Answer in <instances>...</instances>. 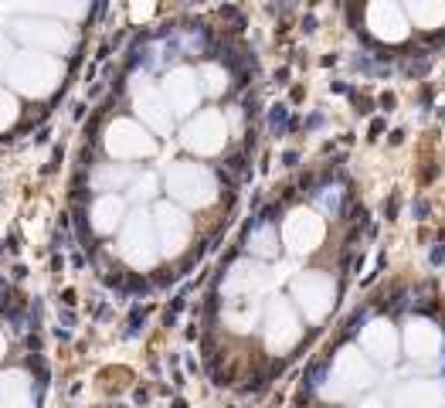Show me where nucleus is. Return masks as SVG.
Listing matches in <instances>:
<instances>
[{
    "label": "nucleus",
    "mask_w": 445,
    "mask_h": 408,
    "mask_svg": "<svg viewBox=\"0 0 445 408\" xmlns=\"http://www.w3.org/2000/svg\"><path fill=\"white\" fill-rule=\"evenodd\" d=\"M374 361L360 354V347H340L333 354L326 381L320 385V402L323 405H350V402H357V395L374 388Z\"/></svg>",
    "instance_id": "1"
},
{
    "label": "nucleus",
    "mask_w": 445,
    "mask_h": 408,
    "mask_svg": "<svg viewBox=\"0 0 445 408\" xmlns=\"http://www.w3.org/2000/svg\"><path fill=\"white\" fill-rule=\"evenodd\" d=\"M65 79V65L62 58L52 55H37V51H18L14 62L7 65V82L18 89L28 99H45Z\"/></svg>",
    "instance_id": "2"
},
{
    "label": "nucleus",
    "mask_w": 445,
    "mask_h": 408,
    "mask_svg": "<svg viewBox=\"0 0 445 408\" xmlns=\"http://www.w3.org/2000/svg\"><path fill=\"white\" fill-rule=\"evenodd\" d=\"M163 191L171 194L177 208H207L218 198V177L207 164L197 160H177L167 167L163 177Z\"/></svg>",
    "instance_id": "3"
},
{
    "label": "nucleus",
    "mask_w": 445,
    "mask_h": 408,
    "mask_svg": "<svg viewBox=\"0 0 445 408\" xmlns=\"http://www.w3.org/2000/svg\"><path fill=\"white\" fill-rule=\"evenodd\" d=\"M116 252L129 269H154L160 262V242H156V228H154V215L146 208H139L133 215H126L116 238Z\"/></svg>",
    "instance_id": "4"
},
{
    "label": "nucleus",
    "mask_w": 445,
    "mask_h": 408,
    "mask_svg": "<svg viewBox=\"0 0 445 408\" xmlns=\"http://www.w3.org/2000/svg\"><path fill=\"white\" fill-rule=\"evenodd\" d=\"M303 340V320L286 296H272L262 310V344L269 354H289Z\"/></svg>",
    "instance_id": "5"
},
{
    "label": "nucleus",
    "mask_w": 445,
    "mask_h": 408,
    "mask_svg": "<svg viewBox=\"0 0 445 408\" xmlns=\"http://www.w3.org/2000/svg\"><path fill=\"white\" fill-rule=\"evenodd\" d=\"M292 300L299 303L309 323H320L330 317V310L337 303V283H333V276H326L320 269L299 272L292 279Z\"/></svg>",
    "instance_id": "6"
},
{
    "label": "nucleus",
    "mask_w": 445,
    "mask_h": 408,
    "mask_svg": "<svg viewBox=\"0 0 445 408\" xmlns=\"http://www.w3.org/2000/svg\"><path fill=\"white\" fill-rule=\"evenodd\" d=\"M14 38H21L28 51H37V55H65L75 45V34H71L69 24L62 21H48V17H21L14 21Z\"/></svg>",
    "instance_id": "7"
},
{
    "label": "nucleus",
    "mask_w": 445,
    "mask_h": 408,
    "mask_svg": "<svg viewBox=\"0 0 445 408\" xmlns=\"http://www.w3.org/2000/svg\"><path fill=\"white\" fill-rule=\"evenodd\" d=\"M103 143L112 160H143V157H154L156 153V136L143 123H137V119H129V116L112 119L103 136Z\"/></svg>",
    "instance_id": "8"
},
{
    "label": "nucleus",
    "mask_w": 445,
    "mask_h": 408,
    "mask_svg": "<svg viewBox=\"0 0 445 408\" xmlns=\"http://www.w3.org/2000/svg\"><path fill=\"white\" fill-rule=\"evenodd\" d=\"M154 228L156 242H160V255H167V259L184 255L190 249V242H194V218L171 201L154 208Z\"/></svg>",
    "instance_id": "9"
},
{
    "label": "nucleus",
    "mask_w": 445,
    "mask_h": 408,
    "mask_svg": "<svg viewBox=\"0 0 445 408\" xmlns=\"http://www.w3.org/2000/svg\"><path fill=\"white\" fill-rule=\"evenodd\" d=\"M272 286V272L265 269L258 259H238L231 269L224 272V306L231 303H255L265 289Z\"/></svg>",
    "instance_id": "10"
},
{
    "label": "nucleus",
    "mask_w": 445,
    "mask_h": 408,
    "mask_svg": "<svg viewBox=\"0 0 445 408\" xmlns=\"http://www.w3.org/2000/svg\"><path fill=\"white\" fill-rule=\"evenodd\" d=\"M228 143V119L221 109H197L184 126V147L197 157H214Z\"/></svg>",
    "instance_id": "11"
},
{
    "label": "nucleus",
    "mask_w": 445,
    "mask_h": 408,
    "mask_svg": "<svg viewBox=\"0 0 445 408\" xmlns=\"http://www.w3.org/2000/svg\"><path fill=\"white\" fill-rule=\"evenodd\" d=\"M326 238V225L316 211L309 208H296L282 218V245L296 255H306V252H316L320 242Z\"/></svg>",
    "instance_id": "12"
},
{
    "label": "nucleus",
    "mask_w": 445,
    "mask_h": 408,
    "mask_svg": "<svg viewBox=\"0 0 445 408\" xmlns=\"http://www.w3.org/2000/svg\"><path fill=\"white\" fill-rule=\"evenodd\" d=\"M163 99H167V106H171V113H177V116H194L197 113V102H201V82H197V72L187 65L180 68H171L167 72V79H163Z\"/></svg>",
    "instance_id": "13"
},
{
    "label": "nucleus",
    "mask_w": 445,
    "mask_h": 408,
    "mask_svg": "<svg viewBox=\"0 0 445 408\" xmlns=\"http://www.w3.org/2000/svg\"><path fill=\"white\" fill-rule=\"evenodd\" d=\"M133 109H137L139 123H143L146 130H154V133H160V136H171V130H173L171 106L163 99V92H160L156 85H150L146 79H143V85L133 89Z\"/></svg>",
    "instance_id": "14"
},
{
    "label": "nucleus",
    "mask_w": 445,
    "mask_h": 408,
    "mask_svg": "<svg viewBox=\"0 0 445 408\" xmlns=\"http://www.w3.org/2000/svg\"><path fill=\"white\" fill-rule=\"evenodd\" d=\"M364 21H367V31L377 34V38L388 41V45H398V41L408 38V17H405L401 7H394V4H367Z\"/></svg>",
    "instance_id": "15"
},
{
    "label": "nucleus",
    "mask_w": 445,
    "mask_h": 408,
    "mask_svg": "<svg viewBox=\"0 0 445 408\" xmlns=\"http://www.w3.org/2000/svg\"><path fill=\"white\" fill-rule=\"evenodd\" d=\"M357 347L371 357V361H384V364H391L394 354H398V334H394L391 323L377 317V320H371L364 330H360Z\"/></svg>",
    "instance_id": "16"
},
{
    "label": "nucleus",
    "mask_w": 445,
    "mask_h": 408,
    "mask_svg": "<svg viewBox=\"0 0 445 408\" xmlns=\"http://www.w3.org/2000/svg\"><path fill=\"white\" fill-rule=\"evenodd\" d=\"M122 221H126V201L120 194H99L92 208H88V228L96 235H112L120 232Z\"/></svg>",
    "instance_id": "17"
},
{
    "label": "nucleus",
    "mask_w": 445,
    "mask_h": 408,
    "mask_svg": "<svg viewBox=\"0 0 445 408\" xmlns=\"http://www.w3.org/2000/svg\"><path fill=\"white\" fill-rule=\"evenodd\" d=\"M35 381L24 371H7L0 374V408H35Z\"/></svg>",
    "instance_id": "18"
},
{
    "label": "nucleus",
    "mask_w": 445,
    "mask_h": 408,
    "mask_svg": "<svg viewBox=\"0 0 445 408\" xmlns=\"http://www.w3.org/2000/svg\"><path fill=\"white\" fill-rule=\"evenodd\" d=\"M133 181L137 177H133V170L126 167V164H99V167L92 170V177H88L92 191H99V194H116L122 187H129Z\"/></svg>",
    "instance_id": "19"
},
{
    "label": "nucleus",
    "mask_w": 445,
    "mask_h": 408,
    "mask_svg": "<svg viewBox=\"0 0 445 408\" xmlns=\"http://www.w3.org/2000/svg\"><path fill=\"white\" fill-rule=\"evenodd\" d=\"M262 310L265 306L258 303H231L224 306V327L228 330H235V334H248V330H255V327H262Z\"/></svg>",
    "instance_id": "20"
},
{
    "label": "nucleus",
    "mask_w": 445,
    "mask_h": 408,
    "mask_svg": "<svg viewBox=\"0 0 445 408\" xmlns=\"http://www.w3.org/2000/svg\"><path fill=\"white\" fill-rule=\"evenodd\" d=\"M279 228L275 225H269V221H262V225H255L252 228V235H248V252L255 255V259H272V255H279Z\"/></svg>",
    "instance_id": "21"
},
{
    "label": "nucleus",
    "mask_w": 445,
    "mask_h": 408,
    "mask_svg": "<svg viewBox=\"0 0 445 408\" xmlns=\"http://www.w3.org/2000/svg\"><path fill=\"white\" fill-rule=\"evenodd\" d=\"M439 340V330H432V323L425 320H408V327H405V344H408V354L411 357H428L432 351H428V340Z\"/></svg>",
    "instance_id": "22"
},
{
    "label": "nucleus",
    "mask_w": 445,
    "mask_h": 408,
    "mask_svg": "<svg viewBox=\"0 0 445 408\" xmlns=\"http://www.w3.org/2000/svg\"><path fill=\"white\" fill-rule=\"evenodd\" d=\"M197 82H201V92L221 96L224 89H228V72L221 65H214V62H204V65L197 68Z\"/></svg>",
    "instance_id": "23"
},
{
    "label": "nucleus",
    "mask_w": 445,
    "mask_h": 408,
    "mask_svg": "<svg viewBox=\"0 0 445 408\" xmlns=\"http://www.w3.org/2000/svg\"><path fill=\"white\" fill-rule=\"evenodd\" d=\"M21 106L18 99L7 92V89H0V130H7V126H14V119H18Z\"/></svg>",
    "instance_id": "24"
},
{
    "label": "nucleus",
    "mask_w": 445,
    "mask_h": 408,
    "mask_svg": "<svg viewBox=\"0 0 445 408\" xmlns=\"http://www.w3.org/2000/svg\"><path fill=\"white\" fill-rule=\"evenodd\" d=\"M129 187H133V194H129V198H133V201H143V204H146V201H150V198L156 194V191H154V187H156V177H154V174H143V177H137V181H133Z\"/></svg>",
    "instance_id": "25"
},
{
    "label": "nucleus",
    "mask_w": 445,
    "mask_h": 408,
    "mask_svg": "<svg viewBox=\"0 0 445 408\" xmlns=\"http://www.w3.org/2000/svg\"><path fill=\"white\" fill-rule=\"evenodd\" d=\"M408 14H411V21H415L418 28H428V21H435V17H442V21H445V7L439 11V7H425V4H411Z\"/></svg>",
    "instance_id": "26"
},
{
    "label": "nucleus",
    "mask_w": 445,
    "mask_h": 408,
    "mask_svg": "<svg viewBox=\"0 0 445 408\" xmlns=\"http://www.w3.org/2000/svg\"><path fill=\"white\" fill-rule=\"evenodd\" d=\"M4 351H7V340H4V334H0V357H4Z\"/></svg>",
    "instance_id": "27"
}]
</instances>
